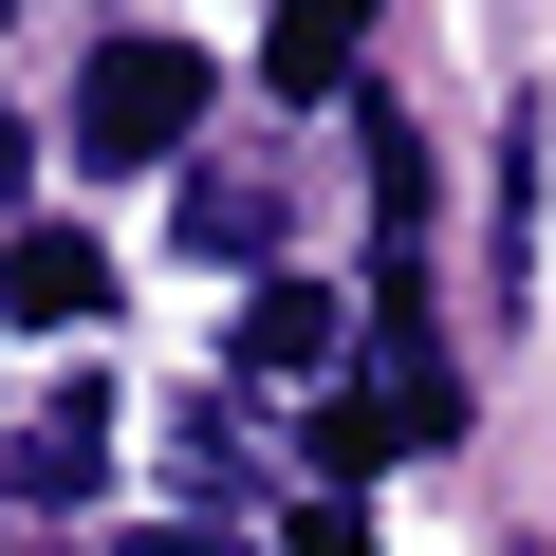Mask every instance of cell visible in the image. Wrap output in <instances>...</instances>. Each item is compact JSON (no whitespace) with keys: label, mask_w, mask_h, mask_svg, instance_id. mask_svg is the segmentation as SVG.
I'll return each instance as SVG.
<instances>
[{"label":"cell","mask_w":556,"mask_h":556,"mask_svg":"<svg viewBox=\"0 0 556 556\" xmlns=\"http://www.w3.org/2000/svg\"><path fill=\"white\" fill-rule=\"evenodd\" d=\"M204 130V56L186 38H93V75H75V167H167Z\"/></svg>","instance_id":"obj_1"},{"label":"cell","mask_w":556,"mask_h":556,"mask_svg":"<svg viewBox=\"0 0 556 556\" xmlns=\"http://www.w3.org/2000/svg\"><path fill=\"white\" fill-rule=\"evenodd\" d=\"M0 316H20V334H93L112 316V260L75 223H0Z\"/></svg>","instance_id":"obj_2"},{"label":"cell","mask_w":556,"mask_h":556,"mask_svg":"<svg viewBox=\"0 0 556 556\" xmlns=\"http://www.w3.org/2000/svg\"><path fill=\"white\" fill-rule=\"evenodd\" d=\"M93 464H112V390L75 371V390L20 427V482H0V501H93Z\"/></svg>","instance_id":"obj_3"},{"label":"cell","mask_w":556,"mask_h":556,"mask_svg":"<svg viewBox=\"0 0 556 556\" xmlns=\"http://www.w3.org/2000/svg\"><path fill=\"white\" fill-rule=\"evenodd\" d=\"M241 371L260 390H316L334 371V298H316V278H260V298H241Z\"/></svg>","instance_id":"obj_4"},{"label":"cell","mask_w":556,"mask_h":556,"mask_svg":"<svg viewBox=\"0 0 556 556\" xmlns=\"http://www.w3.org/2000/svg\"><path fill=\"white\" fill-rule=\"evenodd\" d=\"M186 260L223 278V260H278V204L260 186H186Z\"/></svg>","instance_id":"obj_5"},{"label":"cell","mask_w":556,"mask_h":556,"mask_svg":"<svg viewBox=\"0 0 556 556\" xmlns=\"http://www.w3.org/2000/svg\"><path fill=\"white\" fill-rule=\"evenodd\" d=\"M260 75H278V93H334V75H353V20H334V0H298V20L260 38Z\"/></svg>","instance_id":"obj_6"},{"label":"cell","mask_w":556,"mask_h":556,"mask_svg":"<svg viewBox=\"0 0 556 556\" xmlns=\"http://www.w3.org/2000/svg\"><path fill=\"white\" fill-rule=\"evenodd\" d=\"M278 556H371V519H353V501H316V519L278 538Z\"/></svg>","instance_id":"obj_7"},{"label":"cell","mask_w":556,"mask_h":556,"mask_svg":"<svg viewBox=\"0 0 556 556\" xmlns=\"http://www.w3.org/2000/svg\"><path fill=\"white\" fill-rule=\"evenodd\" d=\"M112 556H241L223 519H149V538H112Z\"/></svg>","instance_id":"obj_8"},{"label":"cell","mask_w":556,"mask_h":556,"mask_svg":"<svg viewBox=\"0 0 556 556\" xmlns=\"http://www.w3.org/2000/svg\"><path fill=\"white\" fill-rule=\"evenodd\" d=\"M0 204H20V130H0Z\"/></svg>","instance_id":"obj_9"}]
</instances>
